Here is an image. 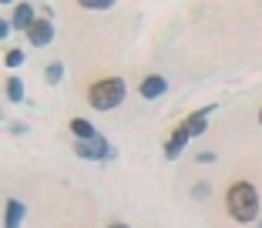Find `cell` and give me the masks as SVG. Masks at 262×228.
Returning a JSON list of instances; mask_svg holds the SVG:
<instances>
[{
	"instance_id": "3",
	"label": "cell",
	"mask_w": 262,
	"mask_h": 228,
	"mask_svg": "<svg viewBox=\"0 0 262 228\" xmlns=\"http://www.w3.org/2000/svg\"><path fill=\"white\" fill-rule=\"evenodd\" d=\"M74 154H77V158H88V161H101V158H115V148L98 134L94 141H77Z\"/></svg>"
},
{
	"instance_id": "12",
	"label": "cell",
	"mask_w": 262,
	"mask_h": 228,
	"mask_svg": "<svg viewBox=\"0 0 262 228\" xmlns=\"http://www.w3.org/2000/svg\"><path fill=\"white\" fill-rule=\"evenodd\" d=\"M47 84H61V77H64V64L61 61H54V64H47Z\"/></svg>"
},
{
	"instance_id": "14",
	"label": "cell",
	"mask_w": 262,
	"mask_h": 228,
	"mask_svg": "<svg viewBox=\"0 0 262 228\" xmlns=\"http://www.w3.org/2000/svg\"><path fill=\"white\" fill-rule=\"evenodd\" d=\"M81 7H88V10H111V0H84Z\"/></svg>"
},
{
	"instance_id": "10",
	"label": "cell",
	"mask_w": 262,
	"mask_h": 228,
	"mask_svg": "<svg viewBox=\"0 0 262 228\" xmlns=\"http://www.w3.org/2000/svg\"><path fill=\"white\" fill-rule=\"evenodd\" d=\"M71 131H74L77 141H94V138H98L94 124H91V121H84V118H74V121H71Z\"/></svg>"
},
{
	"instance_id": "1",
	"label": "cell",
	"mask_w": 262,
	"mask_h": 228,
	"mask_svg": "<svg viewBox=\"0 0 262 228\" xmlns=\"http://www.w3.org/2000/svg\"><path fill=\"white\" fill-rule=\"evenodd\" d=\"M229 215L235 221H255L259 215V195H255V185L249 181H235L229 188Z\"/></svg>"
},
{
	"instance_id": "8",
	"label": "cell",
	"mask_w": 262,
	"mask_h": 228,
	"mask_svg": "<svg viewBox=\"0 0 262 228\" xmlns=\"http://www.w3.org/2000/svg\"><path fill=\"white\" fill-rule=\"evenodd\" d=\"M17 27V31H31L34 24H37V17H34V7L31 4H17V10H14V20H10Z\"/></svg>"
},
{
	"instance_id": "5",
	"label": "cell",
	"mask_w": 262,
	"mask_h": 228,
	"mask_svg": "<svg viewBox=\"0 0 262 228\" xmlns=\"http://www.w3.org/2000/svg\"><path fill=\"white\" fill-rule=\"evenodd\" d=\"M141 98H148V101H155V98H162L165 91H168V81H165L162 74H148L145 81H141Z\"/></svg>"
},
{
	"instance_id": "18",
	"label": "cell",
	"mask_w": 262,
	"mask_h": 228,
	"mask_svg": "<svg viewBox=\"0 0 262 228\" xmlns=\"http://www.w3.org/2000/svg\"><path fill=\"white\" fill-rule=\"evenodd\" d=\"M259 228H262V225H259Z\"/></svg>"
},
{
	"instance_id": "13",
	"label": "cell",
	"mask_w": 262,
	"mask_h": 228,
	"mask_svg": "<svg viewBox=\"0 0 262 228\" xmlns=\"http://www.w3.org/2000/svg\"><path fill=\"white\" fill-rule=\"evenodd\" d=\"M4 64H7V67H20L24 64V51L20 47H17V51H7L4 54Z\"/></svg>"
},
{
	"instance_id": "2",
	"label": "cell",
	"mask_w": 262,
	"mask_h": 228,
	"mask_svg": "<svg viewBox=\"0 0 262 228\" xmlns=\"http://www.w3.org/2000/svg\"><path fill=\"white\" fill-rule=\"evenodd\" d=\"M124 94H128V84L121 77H104L88 91V104L94 111H111V107H118L124 101Z\"/></svg>"
},
{
	"instance_id": "6",
	"label": "cell",
	"mask_w": 262,
	"mask_h": 228,
	"mask_svg": "<svg viewBox=\"0 0 262 228\" xmlns=\"http://www.w3.org/2000/svg\"><path fill=\"white\" fill-rule=\"evenodd\" d=\"M27 37H31V44H34V47H47L51 40H54V27H51V20L44 17V20H37L31 31H27Z\"/></svg>"
},
{
	"instance_id": "7",
	"label": "cell",
	"mask_w": 262,
	"mask_h": 228,
	"mask_svg": "<svg viewBox=\"0 0 262 228\" xmlns=\"http://www.w3.org/2000/svg\"><path fill=\"white\" fill-rule=\"evenodd\" d=\"M188 141H192V134H188V131L182 128V124H178V128H175V134H171V141L165 145V158H178V154L185 151V145H188Z\"/></svg>"
},
{
	"instance_id": "16",
	"label": "cell",
	"mask_w": 262,
	"mask_h": 228,
	"mask_svg": "<svg viewBox=\"0 0 262 228\" xmlns=\"http://www.w3.org/2000/svg\"><path fill=\"white\" fill-rule=\"evenodd\" d=\"M111 228H128V225H111Z\"/></svg>"
},
{
	"instance_id": "11",
	"label": "cell",
	"mask_w": 262,
	"mask_h": 228,
	"mask_svg": "<svg viewBox=\"0 0 262 228\" xmlns=\"http://www.w3.org/2000/svg\"><path fill=\"white\" fill-rule=\"evenodd\" d=\"M7 101H14V104H20V101H24V84H20V77H7Z\"/></svg>"
},
{
	"instance_id": "17",
	"label": "cell",
	"mask_w": 262,
	"mask_h": 228,
	"mask_svg": "<svg viewBox=\"0 0 262 228\" xmlns=\"http://www.w3.org/2000/svg\"><path fill=\"white\" fill-rule=\"evenodd\" d=\"M259 124H262V111H259Z\"/></svg>"
},
{
	"instance_id": "4",
	"label": "cell",
	"mask_w": 262,
	"mask_h": 228,
	"mask_svg": "<svg viewBox=\"0 0 262 228\" xmlns=\"http://www.w3.org/2000/svg\"><path fill=\"white\" fill-rule=\"evenodd\" d=\"M215 111V104H208V107H202V111H195V114H188L185 121H182V128L188 131L192 138H199V134H205V128H208V114Z\"/></svg>"
},
{
	"instance_id": "15",
	"label": "cell",
	"mask_w": 262,
	"mask_h": 228,
	"mask_svg": "<svg viewBox=\"0 0 262 228\" xmlns=\"http://www.w3.org/2000/svg\"><path fill=\"white\" fill-rule=\"evenodd\" d=\"M199 161H202V165H208V161H215V154H212V151H202Z\"/></svg>"
},
{
	"instance_id": "9",
	"label": "cell",
	"mask_w": 262,
	"mask_h": 228,
	"mask_svg": "<svg viewBox=\"0 0 262 228\" xmlns=\"http://www.w3.org/2000/svg\"><path fill=\"white\" fill-rule=\"evenodd\" d=\"M24 201H17V198H10L7 201V215H4V228H20V221H24Z\"/></svg>"
}]
</instances>
